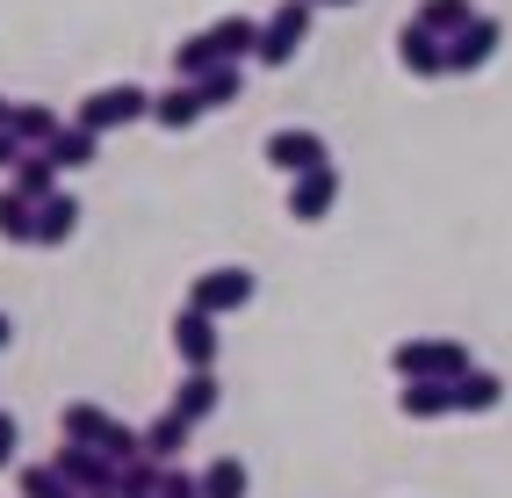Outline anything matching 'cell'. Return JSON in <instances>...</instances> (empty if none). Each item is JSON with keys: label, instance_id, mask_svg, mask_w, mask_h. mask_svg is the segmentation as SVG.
I'll return each mask as SVG.
<instances>
[{"label": "cell", "instance_id": "1", "mask_svg": "<svg viewBox=\"0 0 512 498\" xmlns=\"http://www.w3.org/2000/svg\"><path fill=\"white\" fill-rule=\"evenodd\" d=\"M260 51V22L253 15H217L210 29H195V37L174 44V80H202L210 65H246Z\"/></svg>", "mask_w": 512, "mask_h": 498}, {"label": "cell", "instance_id": "2", "mask_svg": "<svg viewBox=\"0 0 512 498\" xmlns=\"http://www.w3.org/2000/svg\"><path fill=\"white\" fill-rule=\"evenodd\" d=\"M476 369L462 340H397L390 347V376L397 383H462Z\"/></svg>", "mask_w": 512, "mask_h": 498}, {"label": "cell", "instance_id": "3", "mask_svg": "<svg viewBox=\"0 0 512 498\" xmlns=\"http://www.w3.org/2000/svg\"><path fill=\"white\" fill-rule=\"evenodd\" d=\"M311 15H318V0H282V8L260 22V51H253V65H267V73L296 65V51L311 44Z\"/></svg>", "mask_w": 512, "mask_h": 498}, {"label": "cell", "instance_id": "4", "mask_svg": "<svg viewBox=\"0 0 512 498\" xmlns=\"http://www.w3.org/2000/svg\"><path fill=\"white\" fill-rule=\"evenodd\" d=\"M138 116H152V94L138 87V80H116V87H94L87 102L73 109V123H87V130H101V138H109V130H130Z\"/></svg>", "mask_w": 512, "mask_h": 498}, {"label": "cell", "instance_id": "5", "mask_svg": "<svg viewBox=\"0 0 512 498\" xmlns=\"http://www.w3.org/2000/svg\"><path fill=\"white\" fill-rule=\"evenodd\" d=\"M253 289H260L253 268H210V275H195L188 304H195V311H210V318H231V311H246V304H253Z\"/></svg>", "mask_w": 512, "mask_h": 498}, {"label": "cell", "instance_id": "6", "mask_svg": "<svg viewBox=\"0 0 512 498\" xmlns=\"http://www.w3.org/2000/svg\"><path fill=\"white\" fill-rule=\"evenodd\" d=\"M260 159L296 181V174H311V166H332V145L318 138V130H275V138L260 145Z\"/></svg>", "mask_w": 512, "mask_h": 498}, {"label": "cell", "instance_id": "7", "mask_svg": "<svg viewBox=\"0 0 512 498\" xmlns=\"http://www.w3.org/2000/svg\"><path fill=\"white\" fill-rule=\"evenodd\" d=\"M498 44H505V22L498 15H476L469 29L448 37V73H484V65L498 58Z\"/></svg>", "mask_w": 512, "mask_h": 498}, {"label": "cell", "instance_id": "8", "mask_svg": "<svg viewBox=\"0 0 512 498\" xmlns=\"http://www.w3.org/2000/svg\"><path fill=\"white\" fill-rule=\"evenodd\" d=\"M397 65L412 80H448V37H433L426 22H404L397 29Z\"/></svg>", "mask_w": 512, "mask_h": 498}, {"label": "cell", "instance_id": "9", "mask_svg": "<svg viewBox=\"0 0 512 498\" xmlns=\"http://www.w3.org/2000/svg\"><path fill=\"white\" fill-rule=\"evenodd\" d=\"M332 203H339V166H311V174L289 181V217L296 224H325Z\"/></svg>", "mask_w": 512, "mask_h": 498}, {"label": "cell", "instance_id": "10", "mask_svg": "<svg viewBox=\"0 0 512 498\" xmlns=\"http://www.w3.org/2000/svg\"><path fill=\"white\" fill-rule=\"evenodd\" d=\"M217 347H224V340H217V318L188 304V311L174 318V354H181V369H217Z\"/></svg>", "mask_w": 512, "mask_h": 498}, {"label": "cell", "instance_id": "11", "mask_svg": "<svg viewBox=\"0 0 512 498\" xmlns=\"http://www.w3.org/2000/svg\"><path fill=\"white\" fill-rule=\"evenodd\" d=\"M51 462H58L65 477H73V491H80V498H94V491H116V462L101 455V448H80V441H65Z\"/></svg>", "mask_w": 512, "mask_h": 498}, {"label": "cell", "instance_id": "12", "mask_svg": "<svg viewBox=\"0 0 512 498\" xmlns=\"http://www.w3.org/2000/svg\"><path fill=\"white\" fill-rule=\"evenodd\" d=\"M202 116H210V102H202L195 80H174L166 94H152V123H159V130H195Z\"/></svg>", "mask_w": 512, "mask_h": 498}, {"label": "cell", "instance_id": "13", "mask_svg": "<svg viewBox=\"0 0 512 498\" xmlns=\"http://www.w3.org/2000/svg\"><path fill=\"white\" fill-rule=\"evenodd\" d=\"M224 405V383H217V369H181V390H174V405H166V412H181V419H210Z\"/></svg>", "mask_w": 512, "mask_h": 498}, {"label": "cell", "instance_id": "14", "mask_svg": "<svg viewBox=\"0 0 512 498\" xmlns=\"http://www.w3.org/2000/svg\"><path fill=\"white\" fill-rule=\"evenodd\" d=\"M397 412L426 426V419H455V383H404L397 390Z\"/></svg>", "mask_w": 512, "mask_h": 498}, {"label": "cell", "instance_id": "15", "mask_svg": "<svg viewBox=\"0 0 512 498\" xmlns=\"http://www.w3.org/2000/svg\"><path fill=\"white\" fill-rule=\"evenodd\" d=\"M80 203H73V195H44V203H37V246H65V239H73V231H80Z\"/></svg>", "mask_w": 512, "mask_h": 498}, {"label": "cell", "instance_id": "16", "mask_svg": "<svg viewBox=\"0 0 512 498\" xmlns=\"http://www.w3.org/2000/svg\"><path fill=\"white\" fill-rule=\"evenodd\" d=\"M109 434H116V419L101 412V405H65V412H58V441H80V448H101Z\"/></svg>", "mask_w": 512, "mask_h": 498}, {"label": "cell", "instance_id": "17", "mask_svg": "<svg viewBox=\"0 0 512 498\" xmlns=\"http://www.w3.org/2000/svg\"><path fill=\"white\" fill-rule=\"evenodd\" d=\"M498 405H505V376H491V369H469V376L455 383V412L484 419V412H498Z\"/></svg>", "mask_w": 512, "mask_h": 498}, {"label": "cell", "instance_id": "18", "mask_svg": "<svg viewBox=\"0 0 512 498\" xmlns=\"http://www.w3.org/2000/svg\"><path fill=\"white\" fill-rule=\"evenodd\" d=\"M8 130H15V138H22L29 152H44V145L58 138V130H65V116H58L51 102H15V123H8Z\"/></svg>", "mask_w": 512, "mask_h": 498}, {"label": "cell", "instance_id": "19", "mask_svg": "<svg viewBox=\"0 0 512 498\" xmlns=\"http://www.w3.org/2000/svg\"><path fill=\"white\" fill-rule=\"evenodd\" d=\"M44 152L58 159V174H73V166H94V152H101V130H87V123H65Z\"/></svg>", "mask_w": 512, "mask_h": 498}, {"label": "cell", "instance_id": "20", "mask_svg": "<svg viewBox=\"0 0 512 498\" xmlns=\"http://www.w3.org/2000/svg\"><path fill=\"white\" fill-rule=\"evenodd\" d=\"M15 195H29V203H44V195H58V159L51 152H22V166L8 174Z\"/></svg>", "mask_w": 512, "mask_h": 498}, {"label": "cell", "instance_id": "21", "mask_svg": "<svg viewBox=\"0 0 512 498\" xmlns=\"http://www.w3.org/2000/svg\"><path fill=\"white\" fill-rule=\"evenodd\" d=\"M0 239L8 246H37V203L15 188H0Z\"/></svg>", "mask_w": 512, "mask_h": 498}, {"label": "cell", "instance_id": "22", "mask_svg": "<svg viewBox=\"0 0 512 498\" xmlns=\"http://www.w3.org/2000/svg\"><path fill=\"white\" fill-rule=\"evenodd\" d=\"M188 434H195V419H181V412H159V419L145 426V455H152V462H174V455L188 448Z\"/></svg>", "mask_w": 512, "mask_h": 498}, {"label": "cell", "instance_id": "23", "mask_svg": "<svg viewBox=\"0 0 512 498\" xmlns=\"http://www.w3.org/2000/svg\"><path fill=\"white\" fill-rule=\"evenodd\" d=\"M246 491H253V477H246L238 455H217L210 470H202V498H246Z\"/></svg>", "mask_w": 512, "mask_h": 498}, {"label": "cell", "instance_id": "24", "mask_svg": "<svg viewBox=\"0 0 512 498\" xmlns=\"http://www.w3.org/2000/svg\"><path fill=\"white\" fill-rule=\"evenodd\" d=\"M412 22H426L433 37H455V29H469V22H476V8H469V0H426Z\"/></svg>", "mask_w": 512, "mask_h": 498}, {"label": "cell", "instance_id": "25", "mask_svg": "<svg viewBox=\"0 0 512 498\" xmlns=\"http://www.w3.org/2000/svg\"><path fill=\"white\" fill-rule=\"evenodd\" d=\"M159 477H166V462L138 455V462H123V470H116V491L123 498H159Z\"/></svg>", "mask_w": 512, "mask_h": 498}, {"label": "cell", "instance_id": "26", "mask_svg": "<svg viewBox=\"0 0 512 498\" xmlns=\"http://www.w3.org/2000/svg\"><path fill=\"white\" fill-rule=\"evenodd\" d=\"M22 498H80V491L58 462H37V470H22Z\"/></svg>", "mask_w": 512, "mask_h": 498}, {"label": "cell", "instance_id": "27", "mask_svg": "<svg viewBox=\"0 0 512 498\" xmlns=\"http://www.w3.org/2000/svg\"><path fill=\"white\" fill-rule=\"evenodd\" d=\"M238 80H246V65H210L195 87H202V102H210V109H224V102H238Z\"/></svg>", "mask_w": 512, "mask_h": 498}, {"label": "cell", "instance_id": "28", "mask_svg": "<svg viewBox=\"0 0 512 498\" xmlns=\"http://www.w3.org/2000/svg\"><path fill=\"white\" fill-rule=\"evenodd\" d=\"M159 498H202V477H188V470H174V462H166V477H159Z\"/></svg>", "mask_w": 512, "mask_h": 498}, {"label": "cell", "instance_id": "29", "mask_svg": "<svg viewBox=\"0 0 512 498\" xmlns=\"http://www.w3.org/2000/svg\"><path fill=\"white\" fill-rule=\"evenodd\" d=\"M15 448H22V426H15L8 412H0V470H8V462H15Z\"/></svg>", "mask_w": 512, "mask_h": 498}, {"label": "cell", "instance_id": "30", "mask_svg": "<svg viewBox=\"0 0 512 498\" xmlns=\"http://www.w3.org/2000/svg\"><path fill=\"white\" fill-rule=\"evenodd\" d=\"M22 152H29V145L15 138V130H0V174H15V166H22Z\"/></svg>", "mask_w": 512, "mask_h": 498}, {"label": "cell", "instance_id": "31", "mask_svg": "<svg viewBox=\"0 0 512 498\" xmlns=\"http://www.w3.org/2000/svg\"><path fill=\"white\" fill-rule=\"evenodd\" d=\"M8 340H15V318H8V311H0V354H8Z\"/></svg>", "mask_w": 512, "mask_h": 498}, {"label": "cell", "instance_id": "32", "mask_svg": "<svg viewBox=\"0 0 512 498\" xmlns=\"http://www.w3.org/2000/svg\"><path fill=\"white\" fill-rule=\"evenodd\" d=\"M8 123H15V102H0V130H8Z\"/></svg>", "mask_w": 512, "mask_h": 498}, {"label": "cell", "instance_id": "33", "mask_svg": "<svg viewBox=\"0 0 512 498\" xmlns=\"http://www.w3.org/2000/svg\"><path fill=\"white\" fill-rule=\"evenodd\" d=\"M318 8H354V0H318Z\"/></svg>", "mask_w": 512, "mask_h": 498}, {"label": "cell", "instance_id": "34", "mask_svg": "<svg viewBox=\"0 0 512 498\" xmlns=\"http://www.w3.org/2000/svg\"><path fill=\"white\" fill-rule=\"evenodd\" d=\"M94 498H123V491H94Z\"/></svg>", "mask_w": 512, "mask_h": 498}]
</instances>
